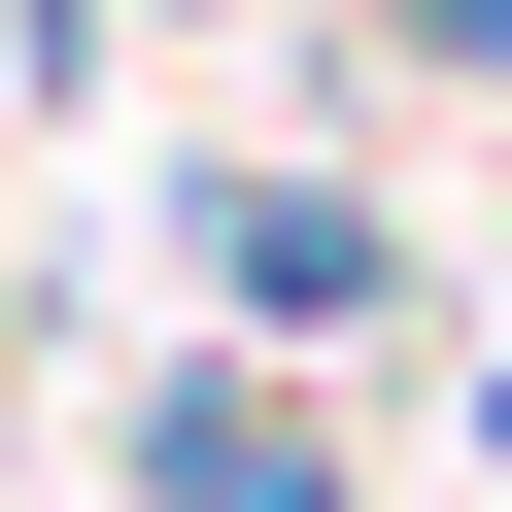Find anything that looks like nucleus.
I'll use <instances>...</instances> for the list:
<instances>
[{
  "mask_svg": "<svg viewBox=\"0 0 512 512\" xmlns=\"http://www.w3.org/2000/svg\"><path fill=\"white\" fill-rule=\"evenodd\" d=\"M137 512H342V376H274V342H137Z\"/></svg>",
  "mask_w": 512,
  "mask_h": 512,
  "instance_id": "obj_2",
  "label": "nucleus"
},
{
  "mask_svg": "<svg viewBox=\"0 0 512 512\" xmlns=\"http://www.w3.org/2000/svg\"><path fill=\"white\" fill-rule=\"evenodd\" d=\"M171 35H239V0H171Z\"/></svg>",
  "mask_w": 512,
  "mask_h": 512,
  "instance_id": "obj_3",
  "label": "nucleus"
},
{
  "mask_svg": "<svg viewBox=\"0 0 512 512\" xmlns=\"http://www.w3.org/2000/svg\"><path fill=\"white\" fill-rule=\"evenodd\" d=\"M478 274H512V239H478Z\"/></svg>",
  "mask_w": 512,
  "mask_h": 512,
  "instance_id": "obj_4",
  "label": "nucleus"
},
{
  "mask_svg": "<svg viewBox=\"0 0 512 512\" xmlns=\"http://www.w3.org/2000/svg\"><path fill=\"white\" fill-rule=\"evenodd\" d=\"M171 308H205V342H274V376H342V342L444 308V239H410L342 137H171Z\"/></svg>",
  "mask_w": 512,
  "mask_h": 512,
  "instance_id": "obj_1",
  "label": "nucleus"
}]
</instances>
